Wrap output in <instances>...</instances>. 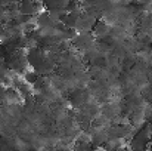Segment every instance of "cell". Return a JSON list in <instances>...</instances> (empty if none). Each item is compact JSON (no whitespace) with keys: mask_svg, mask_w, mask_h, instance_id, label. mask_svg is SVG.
Masks as SVG:
<instances>
[{"mask_svg":"<svg viewBox=\"0 0 152 151\" xmlns=\"http://www.w3.org/2000/svg\"><path fill=\"white\" fill-rule=\"evenodd\" d=\"M33 1H36V3H43V0H33Z\"/></svg>","mask_w":152,"mask_h":151,"instance_id":"cell-14","label":"cell"},{"mask_svg":"<svg viewBox=\"0 0 152 151\" xmlns=\"http://www.w3.org/2000/svg\"><path fill=\"white\" fill-rule=\"evenodd\" d=\"M9 22H12V19H10V15L7 12V7L0 4V24H9Z\"/></svg>","mask_w":152,"mask_h":151,"instance_id":"cell-9","label":"cell"},{"mask_svg":"<svg viewBox=\"0 0 152 151\" xmlns=\"http://www.w3.org/2000/svg\"><path fill=\"white\" fill-rule=\"evenodd\" d=\"M115 151H132V150H130V147H129V145H124V144H123V145L117 147Z\"/></svg>","mask_w":152,"mask_h":151,"instance_id":"cell-13","label":"cell"},{"mask_svg":"<svg viewBox=\"0 0 152 151\" xmlns=\"http://www.w3.org/2000/svg\"><path fill=\"white\" fill-rule=\"evenodd\" d=\"M21 0H0V4H3L4 7H10L13 4H18Z\"/></svg>","mask_w":152,"mask_h":151,"instance_id":"cell-10","label":"cell"},{"mask_svg":"<svg viewBox=\"0 0 152 151\" xmlns=\"http://www.w3.org/2000/svg\"><path fill=\"white\" fill-rule=\"evenodd\" d=\"M81 3V6H93L96 3V0H78Z\"/></svg>","mask_w":152,"mask_h":151,"instance_id":"cell-11","label":"cell"},{"mask_svg":"<svg viewBox=\"0 0 152 151\" xmlns=\"http://www.w3.org/2000/svg\"><path fill=\"white\" fill-rule=\"evenodd\" d=\"M81 15H83V9H78V10H69V12H66V13L64 15V18H62L61 22H62L66 28H72V30H75L77 25H78V22H80V19H81Z\"/></svg>","mask_w":152,"mask_h":151,"instance_id":"cell-6","label":"cell"},{"mask_svg":"<svg viewBox=\"0 0 152 151\" xmlns=\"http://www.w3.org/2000/svg\"><path fill=\"white\" fill-rule=\"evenodd\" d=\"M93 145L90 144V141H83V139H80L78 142H77V145H75V151H93Z\"/></svg>","mask_w":152,"mask_h":151,"instance_id":"cell-8","label":"cell"},{"mask_svg":"<svg viewBox=\"0 0 152 151\" xmlns=\"http://www.w3.org/2000/svg\"><path fill=\"white\" fill-rule=\"evenodd\" d=\"M152 141V129L149 124H143L140 126L134 135L132 136V139L129 141V147L132 151H148Z\"/></svg>","mask_w":152,"mask_h":151,"instance_id":"cell-1","label":"cell"},{"mask_svg":"<svg viewBox=\"0 0 152 151\" xmlns=\"http://www.w3.org/2000/svg\"><path fill=\"white\" fill-rule=\"evenodd\" d=\"M4 62H6L7 68L15 73H24V74L27 73L28 61H27V52L24 49H16L9 52L6 55Z\"/></svg>","mask_w":152,"mask_h":151,"instance_id":"cell-2","label":"cell"},{"mask_svg":"<svg viewBox=\"0 0 152 151\" xmlns=\"http://www.w3.org/2000/svg\"><path fill=\"white\" fill-rule=\"evenodd\" d=\"M58 1L61 3V6H62V7H65V9H68V6L71 4V1H72V0H58Z\"/></svg>","mask_w":152,"mask_h":151,"instance_id":"cell-12","label":"cell"},{"mask_svg":"<svg viewBox=\"0 0 152 151\" xmlns=\"http://www.w3.org/2000/svg\"><path fill=\"white\" fill-rule=\"evenodd\" d=\"M19 10L21 15H28V16H37L39 13L45 12L43 3H36L33 0H21L19 1Z\"/></svg>","mask_w":152,"mask_h":151,"instance_id":"cell-4","label":"cell"},{"mask_svg":"<svg viewBox=\"0 0 152 151\" xmlns=\"http://www.w3.org/2000/svg\"><path fill=\"white\" fill-rule=\"evenodd\" d=\"M89 136H90V144L93 145V148H101L105 145V142L108 141V129H105V127H102V126H98V127H95L90 133H89Z\"/></svg>","mask_w":152,"mask_h":151,"instance_id":"cell-5","label":"cell"},{"mask_svg":"<svg viewBox=\"0 0 152 151\" xmlns=\"http://www.w3.org/2000/svg\"><path fill=\"white\" fill-rule=\"evenodd\" d=\"M0 46H1V42H0Z\"/></svg>","mask_w":152,"mask_h":151,"instance_id":"cell-15","label":"cell"},{"mask_svg":"<svg viewBox=\"0 0 152 151\" xmlns=\"http://www.w3.org/2000/svg\"><path fill=\"white\" fill-rule=\"evenodd\" d=\"M109 25L105 22V21H102L99 19L96 24H95V27H93V30H92V33H93V36L96 37V39H102V37H106L108 34H109Z\"/></svg>","mask_w":152,"mask_h":151,"instance_id":"cell-7","label":"cell"},{"mask_svg":"<svg viewBox=\"0 0 152 151\" xmlns=\"http://www.w3.org/2000/svg\"><path fill=\"white\" fill-rule=\"evenodd\" d=\"M95 36H93V33L90 31V33H77V36L74 37V40L71 42L74 46H75V49L81 50V52H89V50H92L93 48V45H95Z\"/></svg>","mask_w":152,"mask_h":151,"instance_id":"cell-3","label":"cell"}]
</instances>
